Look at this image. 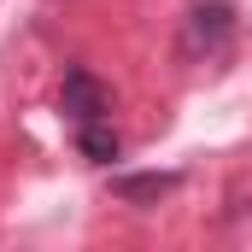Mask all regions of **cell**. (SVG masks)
Returning <instances> with one entry per match:
<instances>
[{
  "label": "cell",
  "instance_id": "6da1fadb",
  "mask_svg": "<svg viewBox=\"0 0 252 252\" xmlns=\"http://www.w3.org/2000/svg\"><path fill=\"white\" fill-rule=\"evenodd\" d=\"M235 30H241V12H235V0H199L188 6V18H182V35H176V59H223L229 53V41H235Z\"/></svg>",
  "mask_w": 252,
  "mask_h": 252
},
{
  "label": "cell",
  "instance_id": "7a4b0ae2",
  "mask_svg": "<svg viewBox=\"0 0 252 252\" xmlns=\"http://www.w3.org/2000/svg\"><path fill=\"white\" fill-rule=\"evenodd\" d=\"M59 112L70 118V124H88V118H112V88H106L94 70L70 64V70H64V88H59Z\"/></svg>",
  "mask_w": 252,
  "mask_h": 252
},
{
  "label": "cell",
  "instance_id": "3957f363",
  "mask_svg": "<svg viewBox=\"0 0 252 252\" xmlns=\"http://www.w3.org/2000/svg\"><path fill=\"white\" fill-rule=\"evenodd\" d=\"M176 188H182V176H176V170H141V176H112V193H118L124 205H158V199H170Z\"/></svg>",
  "mask_w": 252,
  "mask_h": 252
},
{
  "label": "cell",
  "instance_id": "277c9868",
  "mask_svg": "<svg viewBox=\"0 0 252 252\" xmlns=\"http://www.w3.org/2000/svg\"><path fill=\"white\" fill-rule=\"evenodd\" d=\"M70 129H76V153H82L88 164H112V158L124 153V141H118L112 118H88V124H70Z\"/></svg>",
  "mask_w": 252,
  "mask_h": 252
}]
</instances>
